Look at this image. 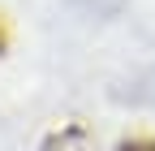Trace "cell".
<instances>
[{"instance_id":"obj_2","label":"cell","mask_w":155,"mask_h":151,"mask_svg":"<svg viewBox=\"0 0 155 151\" xmlns=\"http://www.w3.org/2000/svg\"><path fill=\"white\" fill-rule=\"evenodd\" d=\"M116 151H155V138H134V143H121Z\"/></svg>"},{"instance_id":"obj_1","label":"cell","mask_w":155,"mask_h":151,"mask_svg":"<svg viewBox=\"0 0 155 151\" xmlns=\"http://www.w3.org/2000/svg\"><path fill=\"white\" fill-rule=\"evenodd\" d=\"M69 5L78 13H86V17H112V13L125 9V0H69Z\"/></svg>"},{"instance_id":"obj_3","label":"cell","mask_w":155,"mask_h":151,"mask_svg":"<svg viewBox=\"0 0 155 151\" xmlns=\"http://www.w3.org/2000/svg\"><path fill=\"white\" fill-rule=\"evenodd\" d=\"M0 48H5V35H0Z\"/></svg>"}]
</instances>
